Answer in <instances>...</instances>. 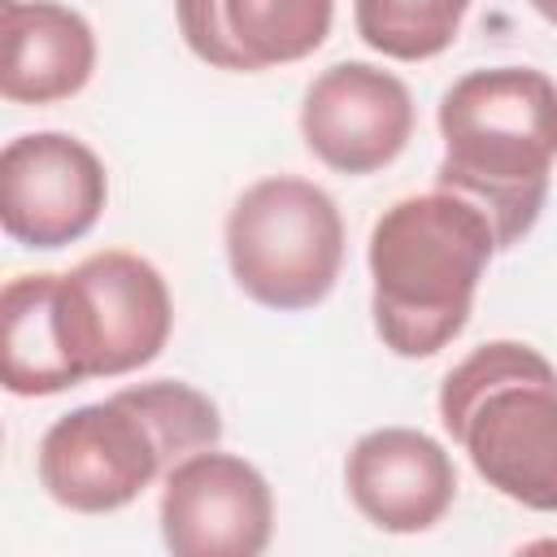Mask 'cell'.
Masks as SVG:
<instances>
[{"instance_id": "obj_1", "label": "cell", "mask_w": 557, "mask_h": 557, "mask_svg": "<svg viewBox=\"0 0 557 557\" xmlns=\"http://www.w3.org/2000/svg\"><path fill=\"white\" fill-rule=\"evenodd\" d=\"M444 157L435 187L487 213L496 248H513L544 213L557 161V83L531 65L461 74L440 96Z\"/></svg>"}, {"instance_id": "obj_2", "label": "cell", "mask_w": 557, "mask_h": 557, "mask_svg": "<svg viewBox=\"0 0 557 557\" xmlns=\"http://www.w3.org/2000/svg\"><path fill=\"white\" fill-rule=\"evenodd\" d=\"M218 405L178 379L122 387L96 405L61 413L39 440V483L74 513L126 509L183 457L218 448Z\"/></svg>"}, {"instance_id": "obj_3", "label": "cell", "mask_w": 557, "mask_h": 557, "mask_svg": "<svg viewBox=\"0 0 557 557\" xmlns=\"http://www.w3.org/2000/svg\"><path fill=\"white\" fill-rule=\"evenodd\" d=\"M483 209L435 187L383 209L370 231V313L396 357H435L474 309L479 278L496 257Z\"/></svg>"}, {"instance_id": "obj_4", "label": "cell", "mask_w": 557, "mask_h": 557, "mask_svg": "<svg viewBox=\"0 0 557 557\" xmlns=\"http://www.w3.org/2000/svg\"><path fill=\"white\" fill-rule=\"evenodd\" d=\"M440 422L474 474L535 513H557V370L518 339L479 344L440 383Z\"/></svg>"}, {"instance_id": "obj_5", "label": "cell", "mask_w": 557, "mask_h": 557, "mask_svg": "<svg viewBox=\"0 0 557 557\" xmlns=\"http://www.w3.org/2000/svg\"><path fill=\"white\" fill-rule=\"evenodd\" d=\"M226 265L248 300L278 313L313 309L344 270V218L318 183L270 174L226 213Z\"/></svg>"}, {"instance_id": "obj_6", "label": "cell", "mask_w": 557, "mask_h": 557, "mask_svg": "<svg viewBox=\"0 0 557 557\" xmlns=\"http://www.w3.org/2000/svg\"><path fill=\"white\" fill-rule=\"evenodd\" d=\"M57 309L83 383L157 361L174 331V300L161 270L122 248L91 252L65 270L57 278Z\"/></svg>"}, {"instance_id": "obj_7", "label": "cell", "mask_w": 557, "mask_h": 557, "mask_svg": "<svg viewBox=\"0 0 557 557\" xmlns=\"http://www.w3.org/2000/svg\"><path fill=\"white\" fill-rule=\"evenodd\" d=\"M109 200V174L100 157L65 135H17L0 152V226L22 248H65L83 239Z\"/></svg>"}, {"instance_id": "obj_8", "label": "cell", "mask_w": 557, "mask_h": 557, "mask_svg": "<svg viewBox=\"0 0 557 557\" xmlns=\"http://www.w3.org/2000/svg\"><path fill=\"white\" fill-rule=\"evenodd\" d=\"M157 518L174 557H257L274 535V496L252 461L200 448L165 474Z\"/></svg>"}, {"instance_id": "obj_9", "label": "cell", "mask_w": 557, "mask_h": 557, "mask_svg": "<svg viewBox=\"0 0 557 557\" xmlns=\"http://www.w3.org/2000/svg\"><path fill=\"white\" fill-rule=\"evenodd\" d=\"M413 122L409 87L370 61H339L322 70L300 104L305 148L348 178L392 165L413 139Z\"/></svg>"}, {"instance_id": "obj_10", "label": "cell", "mask_w": 557, "mask_h": 557, "mask_svg": "<svg viewBox=\"0 0 557 557\" xmlns=\"http://www.w3.org/2000/svg\"><path fill=\"white\" fill-rule=\"evenodd\" d=\"M344 487L370 527L387 535H418L453 509L457 470L448 448L426 431L379 426L348 448Z\"/></svg>"}, {"instance_id": "obj_11", "label": "cell", "mask_w": 557, "mask_h": 557, "mask_svg": "<svg viewBox=\"0 0 557 557\" xmlns=\"http://www.w3.org/2000/svg\"><path fill=\"white\" fill-rule=\"evenodd\" d=\"M174 13L183 44L205 65L257 74L318 52L335 0H174Z\"/></svg>"}, {"instance_id": "obj_12", "label": "cell", "mask_w": 557, "mask_h": 557, "mask_svg": "<svg viewBox=\"0 0 557 557\" xmlns=\"http://www.w3.org/2000/svg\"><path fill=\"white\" fill-rule=\"evenodd\" d=\"M0 96L57 104L78 96L96 70V35L83 13L57 0H0Z\"/></svg>"}, {"instance_id": "obj_13", "label": "cell", "mask_w": 557, "mask_h": 557, "mask_svg": "<svg viewBox=\"0 0 557 557\" xmlns=\"http://www.w3.org/2000/svg\"><path fill=\"white\" fill-rule=\"evenodd\" d=\"M57 278L48 270L17 274L0 292V370L13 396H57L83 383L65 344Z\"/></svg>"}, {"instance_id": "obj_14", "label": "cell", "mask_w": 557, "mask_h": 557, "mask_svg": "<svg viewBox=\"0 0 557 557\" xmlns=\"http://www.w3.org/2000/svg\"><path fill=\"white\" fill-rule=\"evenodd\" d=\"M470 0H352L357 35L392 61H431L453 48Z\"/></svg>"}, {"instance_id": "obj_15", "label": "cell", "mask_w": 557, "mask_h": 557, "mask_svg": "<svg viewBox=\"0 0 557 557\" xmlns=\"http://www.w3.org/2000/svg\"><path fill=\"white\" fill-rule=\"evenodd\" d=\"M527 4H531L544 22H553V26H557V0H527Z\"/></svg>"}]
</instances>
